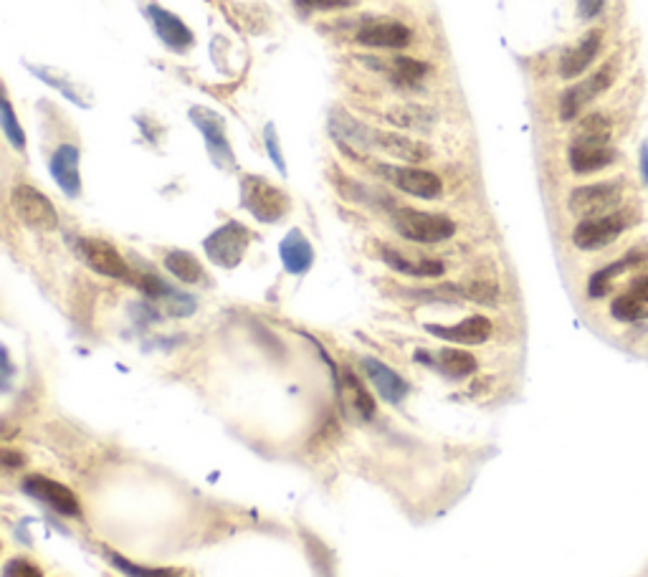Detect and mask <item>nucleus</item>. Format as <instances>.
Instances as JSON below:
<instances>
[{"label": "nucleus", "instance_id": "9", "mask_svg": "<svg viewBox=\"0 0 648 577\" xmlns=\"http://www.w3.org/2000/svg\"><path fill=\"white\" fill-rule=\"evenodd\" d=\"M76 249H79L81 259L87 261L89 269H94L97 274L122 281L132 279L130 266L119 256V251L114 249L112 243L102 241V238H79V246H76Z\"/></svg>", "mask_w": 648, "mask_h": 577}, {"label": "nucleus", "instance_id": "24", "mask_svg": "<svg viewBox=\"0 0 648 577\" xmlns=\"http://www.w3.org/2000/svg\"><path fill=\"white\" fill-rule=\"evenodd\" d=\"M370 66L388 74L398 84H408V87H416L418 81H423V76L428 74V66L423 61L411 59V56H393L390 61H370Z\"/></svg>", "mask_w": 648, "mask_h": 577}, {"label": "nucleus", "instance_id": "36", "mask_svg": "<svg viewBox=\"0 0 648 577\" xmlns=\"http://www.w3.org/2000/svg\"><path fill=\"white\" fill-rule=\"evenodd\" d=\"M628 292H631L636 299H641L643 304H648V271L643 276H638V279L628 286Z\"/></svg>", "mask_w": 648, "mask_h": 577}, {"label": "nucleus", "instance_id": "30", "mask_svg": "<svg viewBox=\"0 0 648 577\" xmlns=\"http://www.w3.org/2000/svg\"><path fill=\"white\" fill-rule=\"evenodd\" d=\"M104 555H107V560L127 577H180V572L170 570V567H142V565H135V562H130L127 557L109 550H104Z\"/></svg>", "mask_w": 648, "mask_h": 577}, {"label": "nucleus", "instance_id": "5", "mask_svg": "<svg viewBox=\"0 0 648 577\" xmlns=\"http://www.w3.org/2000/svg\"><path fill=\"white\" fill-rule=\"evenodd\" d=\"M241 205L261 223H276L289 211V198L269 180L246 175L241 180Z\"/></svg>", "mask_w": 648, "mask_h": 577}, {"label": "nucleus", "instance_id": "37", "mask_svg": "<svg viewBox=\"0 0 648 577\" xmlns=\"http://www.w3.org/2000/svg\"><path fill=\"white\" fill-rule=\"evenodd\" d=\"M638 168H641V178H643V183L648 185V140L643 142L641 150H638Z\"/></svg>", "mask_w": 648, "mask_h": 577}, {"label": "nucleus", "instance_id": "22", "mask_svg": "<svg viewBox=\"0 0 648 577\" xmlns=\"http://www.w3.org/2000/svg\"><path fill=\"white\" fill-rule=\"evenodd\" d=\"M383 261L390 266V269L400 271V274L408 276H421V279H436V276H443L446 266L438 259H426V256H405L403 251L395 249H383Z\"/></svg>", "mask_w": 648, "mask_h": 577}, {"label": "nucleus", "instance_id": "13", "mask_svg": "<svg viewBox=\"0 0 648 577\" xmlns=\"http://www.w3.org/2000/svg\"><path fill=\"white\" fill-rule=\"evenodd\" d=\"M621 160V152L613 145H578L573 142L567 150V165L575 175H593L613 168Z\"/></svg>", "mask_w": 648, "mask_h": 577}, {"label": "nucleus", "instance_id": "10", "mask_svg": "<svg viewBox=\"0 0 648 577\" xmlns=\"http://www.w3.org/2000/svg\"><path fill=\"white\" fill-rule=\"evenodd\" d=\"M600 49H603V31L593 28V31H588L580 38L578 44L570 46V49L560 56V64H557L560 79L573 81L578 79V76H583L585 71L595 64V59L600 56Z\"/></svg>", "mask_w": 648, "mask_h": 577}, {"label": "nucleus", "instance_id": "33", "mask_svg": "<svg viewBox=\"0 0 648 577\" xmlns=\"http://www.w3.org/2000/svg\"><path fill=\"white\" fill-rule=\"evenodd\" d=\"M3 577H44L36 565L28 560H11L3 567Z\"/></svg>", "mask_w": 648, "mask_h": 577}, {"label": "nucleus", "instance_id": "7", "mask_svg": "<svg viewBox=\"0 0 648 577\" xmlns=\"http://www.w3.org/2000/svg\"><path fill=\"white\" fill-rule=\"evenodd\" d=\"M249 238V228L236 221H228L226 226H221L206 238L203 249H206V256L216 266L236 269L243 256H246V249H249Z\"/></svg>", "mask_w": 648, "mask_h": 577}, {"label": "nucleus", "instance_id": "6", "mask_svg": "<svg viewBox=\"0 0 648 577\" xmlns=\"http://www.w3.org/2000/svg\"><path fill=\"white\" fill-rule=\"evenodd\" d=\"M11 205L16 216L33 231H56L59 228L54 203L33 185H16L11 193Z\"/></svg>", "mask_w": 648, "mask_h": 577}, {"label": "nucleus", "instance_id": "23", "mask_svg": "<svg viewBox=\"0 0 648 577\" xmlns=\"http://www.w3.org/2000/svg\"><path fill=\"white\" fill-rule=\"evenodd\" d=\"M613 119L603 112H590L578 119L573 130V142L578 145H611Z\"/></svg>", "mask_w": 648, "mask_h": 577}, {"label": "nucleus", "instance_id": "15", "mask_svg": "<svg viewBox=\"0 0 648 577\" xmlns=\"http://www.w3.org/2000/svg\"><path fill=\"white\" fill-rule=\"evenodd\" d=\"M413 41V31L398 21H373L357 31V44L370 49H405Z\"/></svg>", "mask_w": 648, "mask_h": 577}, {"label": "nucleus", "instance_id": "25", "mask_svg": "<svg viewBox=\"0 0 648 577\" xmlns=\"http://www.w3.org/2000/svg\"><path fill=\"white\" fill-rule=\"evenodd\" d=\"M342 395H345L347 405H350L360 418L375 416V400L370 398L365 385L357 380V375L352 373V370H345V373H342Z\"/></svg>", "mask_w": 648, "mask_h": 577}, {"label": "nucleus", "instance_id": "34", "mask_svg": "<svg viewBox=\"0 0 648 577\" xmlns=\"http://www.w3.org/2000/svg\"><path fill=\"white\" fill-rule=\"evenodd\" d=\"M603 6L605 0H578V13L583 21H593V18H598L603 13Z\"/></svg>", "mask_w": 648, "mask_h": 577}, {"label": "nucleus", "instance_id": "27", "mask_svg": "<svg viewBox=\"0 0 648 577\" xmlns=\"http://www.w3.org/2000/svg\"><path fill=\"white\" fill-rule=\"evenodd\" d=\"M438 362H441L443 373L454 380L469 378V375L476 373V367H479L476 357L471 352L459 350V347H446V350L438 352Z\"/></svg>", "mask_w": 648, "mask_h": 577}, {"label": "nucleus", "instance_id": "3", "mask_svg": "<svg viewBox=\"0 0 648 577\" xmlns=\"http://www.w3.org/2000/svg\"><path fill=\"white\" fill-rule=\"evenodd\" d=\"M616 79H618L616 61H608V64L600 66L595 74H590L588 79L578 81V84H573V87H567L560 97L562 122H575V119H580V114L585 112V107L593 104L598 97H603V94L616 84Z\"/></svg>", "mask_w": 648, "mask_h": 577}, {"label": "nucleus", "instance_id": "11", "mask_svg": "<svg viewBox=\"0 0 648 577\" xmlns=\"http://www.w3.org/2000/svg\"><path fill=\"white\" fill-rule=\"evenodd\" d=\"M190 119H193V125L206 137V147L213 155V160H216L221 168L223 165L233 168V152L226 140V125H223L221 114H216L213 109L206 107H193L190 109Z\"/></svg>", "mask_w": 648, "mask_h": 577}, {"label": "nucleus", "instance_id": "21", "mask_svg": "<svg viewBox=\"0 0 648 577\" xmlns=\"http://www.w3.org/2000/svg\"><path fill=\"white\" fill-rule=\"evenodd\" d=\"M279 254H281V264H284V269L294 276L307 274L314 264L312 243H309L307 236H304L302 231H297V228L284 236V241H281V246H279Z\"/></svg>", "mask_w": 648, "mask_h": 577}, {"label": "nucleus", "instance_id": "20", "mask_svg": "<svg viewBox=\"0 0 648 577\" xmlns=\"http://www.w3.org/2000/svg\"><path fill=\"white\" fill-rule=\"evenodd\" d=\"M362 367H365V375L370 378V383L378 388V393L383 395L388 403L395 405L408 395V383L395 373L393 367L385 365V362L375 360V357H365V360H362Z\"/></svg>", "mask_w": 648, "mask_h": 577}, {"label": "nucleus", "instance_id": "4", "mask_svg": "<svg viewBox=\"0 0 648 577\" xmlns=\"http://www.w3.org/2000/svg\"><path fill=\"white\" fill-rule=\"evenodd\" d=\"M393 226L400 236L413 243H441L456 233V223L449 216L416 211V208H395Z\"/></svg>", "mask_w": 648, "mask_h": 577}, {"label": "nucleus", "instance_id": "35", "mask_svg": "<svg viewBox=\"0 0 648 577\" xmlns=\"http://www.w3.org/2000/svg\"><path fill=\"white\" fill-rule=\"evenodd\" d=\"M266 150H269V155H271V160H274V165L276 168L281 170V173H284V160H281V155H279V145H276V132H274V127H266Z\"/></svg>", "mask_w": 648, "mask_h": 577}, {"label": "nucleus", "instance_id": "2", "mask_svg": "<svg viewBox=\"0 0 648 577\" xmlns=\"http://www.w3.org/2000/svg\"><path fill=\"white\" fill-rule=\"evenodd\" d=\"M623 183L621 180H603V183L580 185L567 195V208L575 218L608 216V213L623 208Z\"/></svg>", "mask_w": 648, "mask_h": 577}, {"label": "nucleus", "instance_id": "29", "mask_svg": "<svg viewBox=\"0 0 648 577\" xmlns=\"http://www.w3.org/2000/svg\"><path fill=\"white\" fill-rule=\"evenodd\" d=\"M611 314H613V319H616V322H626V324L646 322V319H648V304H643L641 299H636L626 289V292L618 294V297L611 302Z\"/></svg>", "mask_w": 648, "mask_h": 577}, {"label": "nucleus", "instance_id": "28", "mask_svg": "<svg viewBox=\"0 0 648 577\" xmlns=\"http://www.w3.org/2000/svg\"><path fill=\"white\" fill-rule=\"evenodd\" d=\"M388 119L393 125L405 127V130H428L436 122L433 112L416 107V104H398V107L388 109Z\"/></svg>", "mask_w": 648, "mask_h": 577}, {"label": "nucleus", "instance_id": "32", "mask_svg": "<svg viewBox=\"0 0 648 577\" xmlns=\"http://www.w3.org/2000/svg\"><path fill=\"white\" fill-rule=\"evenodd\" d=\"M294 6L302 11H340L355 6V0H294Z\"/></svg>", "mask_w": 648, "mask_h": 577}, {"label": "nucleus", "instance_id": "31", "mask_svg": "<svg viewBox=\"0 0 648 577\" xmlns=\"http://www.w3.org/2000/svg\"><path fill=\"white\" fill-rule=\"evenodd\" d=\"M0 125H3V135H6V140L11 142L18 152L26 150V132H23V127L18 125L16 112H13L8 99H3V119H0Z\"/></svg>", "mask_w": 648, "mask_h": 577}, {"label": "nucleus", "instance_id": "8", "mask_svg": "<svg viewBox=\"0 0 648 577\" xmlns=\"http://www.w3.org/2000/svg\"><path fill=\"white\" fill-rule=\"evenodd\" d=\"M375 173L383 175L388 183L403 190L408 195H416L423 200H436L443 193V183L431 170L413 168V165H375Z\"/></svg>", "mask_w": 648, "mask_h": 577}, {"label": "nucleus", "instance_id": "17", "mask_svg": "<svg viewBox=\"0 0 648 577\" xmlns=\"http://www.w3.org/2000/svg\"><path fill=\"white\" fill-rule=\"evenodd\" d=\"M147 16H150L157 36L162 38V44L168 46V49L188 51L193 46V31L175 13L165 11L160 6H147Z\"/></svg>", "mask_w": 648, "mask_h": 577}, {"label": "nucleus", "instance_id": "14", "mask_svg": "<svg viewBox=\"0 0 648 577\" xmlns=\"http://www.w3.org/2000/svg\"><path fill=\"white\" fill-rule=\"evenodd\" d=\"M428 332L438 340L456 342V345H484L494 332V324L486 317L476 314V317L461 319L459 324H451V327H443V324H428Z\"/></svg>", "mask_w": 648, "mask_h": 577}, {"label": "nucleus", "instance_id": "16", "mask_svg": "<svg viewBox=\"0 0 648 577\" xmlns=\"http://www.w3.org/2000/svg\"><path fill=\"white\" fill-rule=\"evenodd\" d=\"M373 150L385 152V155L395 157V160H403L405 165H416V162H423L431 157V147L423 145V142L398 135V132L383 130H373Z\"/></svg>", "mask_w": 648, "mask_h": 577}, {"label": "nucleus", "instance_id": "18", "mask_svg": "<svg viewBox=\"0 0 648 577\" xmlns=\"http://www.w3.org/2000/svg\"><path fill=\"white\" fill-rule=\"evenodd\" d=\"M646 259H648V256L643 254V251L633 249V251H628V254L623 256V259H618V261H613V264L598 269L593 276H590V281H588V297L590 299L608 297V294H611V289H613V284H616L618 276H623L626 271H633V269H638V266H643V264H646Z\"/></svg>", "mask_w": 648, "mask_h": 577}, {"label": "nucleus", "instance_id": "19", "mask_svg": "<svg viewBox=\"0 0 648 577\" xmlns=\"http://www.w3.org/2000/svg\"><path fill=\"white\" fill-rule=\"evenodd\" d=\"M51 175L56 185L64 190L69 198H76L81 193V175H79V150L74 145H61L51 157Z\"/></svg>", "mask_w": 648, "mask_h": 577}, {"label": "nucleus", "instance_id": "12", "mask_svg": "<svg viewBox=\"0 0 648 577\" xmlns=\"http://www.w3.org/2000/svg\"><path fill=\"white\" fill-rule=\"evenodd\" d=\"M23 491H26L28 497L49 504V507L56 509L59 514H66V517H79L81 514L74 491H71L69 486L59 484V481L49 479V476H28V479L23 481Z\"/></svg>", "mask_w": 648, "mask_h": 577}, {"label": "nucleus", "instance_id": "26", "mask_svg": "<svg viewBox=\"0 0 648 577\" xmlns=\"http://www.w3.org/2000/svg\"><path fill=\"white\" fill-rule=\"evenodd\" d=\"M165 269L175 276L183 284H200V281L206 279V271L200 266V261L195 259L190 251H170L165 256Z\"/></svg>", "mask_w": 648, "mask_h": 577}, {"label": "nucleus", "instance_id": "1", "mask_svg": "<svg viewBox=\"0 0 648 577\" xmlns=\"http://www.w3.org/2000/svg\"><path fill=\"white\" fill-rule=\"evenodd\" d=\"M638 221H641V216H638V211L636 208H631V205H628V208L623 205V208L608 213V216L585 218V221H580L573 231L575 249L580 251L605 249V246L616 243L623 233L631 231Z\"/></svg>", "mask_w": 648, "mask_h": 577}]
</instances>
